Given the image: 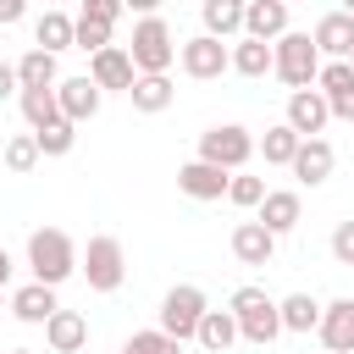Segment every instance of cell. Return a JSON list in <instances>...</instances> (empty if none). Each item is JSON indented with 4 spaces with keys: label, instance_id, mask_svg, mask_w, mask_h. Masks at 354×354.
<instances>
[{
    "label": "cell",
    "instance_id": "obj_1",
    "mask_svg": "<svg viewBox=\"0 0 354 354\" xmlns=\"http://www.w3.org/2000/svg\"><path fill=\"white\" fill-rule=\"evenodd\" d=\"M77 243L61 232V227H33L28 232V271L39 277V282H50V288H61L72 271H77Z\"/></svg>",
    "mask_w": 354,
    "mask_h": 354
},
{
    "label": "cell",
    "instance_id": "obj_2",
    "mask_svg": "<svg viewBox=\"0 0 354 354\" xmlns=\"http://www.w3.org/2000/svg\"><path fill=\"white\" fill-rule=\"evenodd\" d=\"M232 315H238V337L254 343V348H266V343L282 337V304L266 288H238L232 293Z\"/></svg>",
    "mask_w": 354,
    "mask_h": 354
},
{
    "label": "cell",
    "instance_id": "obj_3",
    "mask_svg": "<svg viewBox=\"0 0 354 354\" xmlns=\"http://www.w3.org/2000/svg\"><path fill=\"white\" fill-rule=\"evenodd\" d=\"M271 50H277V77L288 83V88H310L315 77H321V50H315V39L310 33H282V39H271Z\"/></svg>",
    "mask_w": 354,
    "mask_h": 354
},
{
    "label": "cell",
    "instance_id": "obj_4",
    "mask_svg": "<svg viewBox=\"0 0 354 354\" xmlns=\"http://www.w3.org/2000/svg\"><path fill=\"white\" fill-rule=\"evenodd\" d=\"M77 271L88 277V288H94V293H116V288H122V277H127L122 238L94 232V238H88V249H83V260H77Z\"/></svg>",
    "mask_w": 354,
    "mask_h": 354
},
{
    "label": "cell",
    "instance_id": "obj_5",
    "mask_svg": "<svg viewBox=\"0 0 354 354\" xmlns=\"http://www.w3.org/2000/svg\"><path fill=\"white\" fill-rule=\"evenodd\" d=\"M249 155H254V133L238 127V122H216V127L199 133V160H216L227 171H243Z\"/></svg>",
    "mask_w": 354,
    "mask_h": 354
},
{
    "label": "cell",
    "instance_id": "obj_6",
    "mask_svg": "<svg viewBox=\"0 0 354 354\" xmlns=\"http://www.w3.org/2000/svg\"><path fill=\"white\" fill-rule=\"evenodd\" d=\"M205 288H194V282H177V288H166V299H160V332H171L177 343H188L194 332H199V321H205Z\"/></svg>",
    "mask_w": 354,
    "mask_h": 354
},
{
    "label": "cell",
    "instance_id": "obj_7",
    "mask_svg": "<svg viewBox=\"0 0 354 354\" xmlns=\"http://www.w3.org/2000/svg\"><path fill=\"white\" fill-rule=\"evenodd\" d=\"M127 55H133V66H138V72H171V61H177V44H171V28H166V17H144V22L133 28V44H127Z\"/></svg>",
    "mask_w": 354,
    "mask_h": 354
},
{
    "label": "cell",
    "instance_id": "obj_8",
    "mask_svg": "<svg viewBox=\"0 0 354 354\" xmlns=\"http://www.w3.org/2000/svg\"><path fill=\"white\" fill-rule=\"evenodd\" d=\"M177 61H183V72L194 83H210V77L232 72V44H221L216 33H194V39L177 44Z\"/></svg>",
    "mask_w": 354,
    "mask_h": 354
},
{
    "label": "cell",
    "instance_id": "obj_9",
    "mask_svg": "<svg viewBox=\"0 0 354 354\" xmlns=\"http://www.w3.org/2000/svg\"><path fill=\"white\" fill-rule=\"evenodd\" d=\"M299 138H321L326 133V122H332V105H326V94L321 88H293L288 94V116H282Z\"/></svg>",
    "mask_w": 354,
    "mask_h": 354
},
{
    "label": "cell",
    "instance_id": "obj_10",
    "mask_svg": "<svg viewBox=\"0 0 354 354\" xmlns=\"http://www.w3.org/2000/svg\"><path fill=\"white\" fill-rule=\"evenodd\" d=\"M88 77L111 94V88H133V77H138V66H133V55H127V44H105V50H94L88 55Z\"/></svg>",
    "mask_w": 354,
    "mask_h": 354
},
{
    "label": "cell",
    "instance_id": "obj_11",
    "mask_svg": "<svg viewBox=\"0 0 354 354\" xmlns=\"http://www.w3.org/2000/svg\"><path fill=\"white\" fill-rule=\"evenodd\" d=\"M227 183H232V171L227 166H216V160H188V166H177V188L188 194V199H227Z\"/></svg>",
    "mask_w": 354,
    "mask_h": 354
},
{
    "label": "cell",
    "instance_id": "obj_12",
    "mask_svg": "<svg viewBox=\"0 0 354 354\" xmlns=\"http://www.w3.org/2000/svg\"><path fill=\"white\" fill-rule=\"evenodd\" d=\"M315 337L326 343V354H354V299H332L321 304V326Z\"/></svg>",
    "mask_w": 354,
    "mask_h": 354
},
{
    "label": "cell",
    "instance_id": "obj_13",
    "mask_svg": "<svg viewBox=\"0 0 354 354\" xmlns=\"http://www.w3.org/2000/svg\"><path fill=\"white\" fill-rule=\"evenodd\" d=\"M55 100H61V116H66V122H88V116L100 111L105 88L83 72V77H61V83H55Z\"/></svg>",
    "mask_w": 354,
    "mask_h": 354
},
{
    "label": "cell",
    "instance_id": "obj_14",
    "mask_svg": "<svg viewBox=\"0 0 354 354\" xmlns=\"http://www.w3.org/2000/svg\"><path fill=\"white\" fill-rule=\"evenodd\" d=\"M315 88L326 94L332 116L354 122V66H348V61H321V77H315Z\"/></svg>",
    "mask_w": 354,
    "mask_h": 354
},
{
    "label": "cell",
    "instance_id": "obj_15",
    "mask_svg": "<svg viewBox=\"0 0 354 354\" xmlns=\"http://www.w3.org/2000/svg\"><path fill=\"white\" fill-rule=\"evenodd\" d=\"M332 166H337V149H332V144H326V138H304V144H299V155H293V166H288V171H293V177H299V183H304V188H321V183H326V177H332Z\"/></svg>",
    "mask_w": 354,
    "mask_h": 354
},
{
    "label": "cell",
    "instance_id": "obj_16",
    "mask_svg": "<svg viewBox=\"0 0 354 354\" xmlns=\"http://www.w3.org/2000/svg\"><path fill=\"white\" fill-rule=\"evenodd\" d=\"M232 254L243 260V266H271V254H277V232L254 216V221H238L232 227Z\"/></svg>",
    "mask_w": 354,
    "mask_h": 354
},
{
    "label": "cell",
    "instance_id": "obj_17",
    "mask_svg": "<svg viewBox=\"0 0 354 354\" xmlns=\"http://www.w3.org/2000/svg\"><path fill=\"white\" fill-rule=\"evenodd\" d=\"M310 39H315V50H321L326 61H348V55H354V17H348V11H326Z\"/></svg>",
    "mask_w": 354,
    "mask_h": 354
},
{
    "label": "cell",
    "instance_id": "obj_18",
    "mask_svg": "<svg viewBox=\"0 0 354 354\" xmlns=\"http://www.w3.org/2000/svg\"><path fill=\"white\" fill-rule=\"evenodd\" d=\"M260 221L282 238V232H293V227L304 221V199H299L293 188H266V199H260Z\"/></svg>",
    "mask_w": 354,
    "mask_h": 354
},
{
    "label": "cell",
    "instance_id": "obj_19",
    "mask_svg": "<svg viewBox=\"0 0 354 354\" xmlns=\"http://www.w3.org/2000/svg\"><path fill=\"white\" fill-rule=\"evenodd\" d=\"M55 310H61V304H55V288H50V282H39V277H33L28 288H17V293H11V315H17V321H28V326H44Z\"/></svg>",
    "mask_w": 354,
    "mask_h": 354
},
{
    "label": "cell",
    "instance_id": "obj_20",
    "mask_svg": "<svg viewBox=\"0 0 354 354\" xmlns=\"http://www.w3.org/2000/svg\"><path fill=\"white\" fill-rule=\"evenodd\" d=\"M127 100H133V111L160 116V111L177 100V88H171V77H166V72H138V77H133V88H127Z\"/></svg>",
    "mask_w": 354,
    "mask_h": 354
},
{
    "label": "cell",
    "instance_id": "obj_21",
    "mask_svg": "<svg viewBox=\"0 0 354 354\" xmlns=\"http://www.w3.org/2000/svg\"><path fill=\"white\" fill-rule=\"evenodd\" d=\"M271 66H277V50H271V39L238 33V44H232V72H238V77H266Z\"/></svg>",
    "mask_w": 354,
    "mask_h": 354
},
{
    "label": "cell",
    "instance_id": "obj_22",
    "mask_svg": "<svg viewBox=\"0 0 354 354\" xmlns=\"http://www.w3.org/2000/svg\"><path fill=\"white\" fill-rule=\"evenodd\" d=\"M44 343H50L55 354H77V348L88 343V321H83L77 310H55V315L44 321Z\"/></svg>",
    "mask_w": 354,
    "mask_h": 354
},
{
    "label": "cell",
    "instance_id": "obj_23",
    "mask_svg": "<svg viewBox=\"0 0 354 354\" xmlns=\"http://www.w3.org/2000/svg\"><path fill=\"white\" fill-rule=\"evenodd\" d=\"M243 33H254V39H282V33H288V0H249V6H243Z\"/></svg>",
    "mask_w": 354,
    "mask_h": 354
},
{
    "label": "cell",
    "instance_id": "obj_24",
    "mask_svg": "<svg viewBox=\"0 0 354 354\" xmlns=\"http://www.w3.org/2000/svg\"><path fill=\"white\" fill-rule=\"evenodd\" d=\"M194 343H199L205 354H227V348L238 343V315H232V310H205V321H199Z\"/></svg>",
    "mask_w": 354,
    "mask_h": 354
},
{
    "label": "cell",
    "instance_id": "obj_25",
    "mask_svg": "<svg viewBox=\"0 0 354 354\" xmlns=\"http://www.w3.org/2000/svg\"><path fill=\"white\" fill-rule=\"evenodd\" d=\"M72 39H77V17L55 11V6L33 22V44H39V50H55V55H61V50H72Z\"/></svg>",
    "mask_w": 354,
    "mask_h": 354
},
{
    "label": "cell",
    "instance_id": "obj_26",
    "mask_svg": "<svg viewBox=\"0 0 354 354\" xmlns=\"http://www.w3.org/2000/svg\"><path fill=\"white\" fill-rule=\"evenodd\" d=\"M243 6H249V0H199L205 33H216V39H232V33H243Z\"/></svg>",
    "mask_w": 354,
    "mask_h": 354
},
{
    "label": "cell",
    "instance_id": "obj_27",
    "mask_svg": "<svg viewBox=\"0 0 354 354\" xmlns=\"http://www.w3.org/2000/svg\"><path fill=\"white\" fill-rule=\"evenodd\" d=\"M17 105H22V116H28V127L39 133V127H55V122H66L61 116V100H55V88H22L17 94Z\"/></svg>",
    "mask_w": 354,
    "mask_h": 354
},
{
    "label": "cell",
    "instance_id": "obj_28",
    "mask_svg": "<svg viewBox=\"0 0 354 354\" xmlns=\"http://www.w3.org/2000/svg\"><path fill=\"white\" fill-rule=\"evenodd\" d=\"M17 77H22V88H55L61 83V72H55V50H28L22 61H17Z\"/></svg>",
    "mask_w": 354,
    "mask_h": 354
},
{
    "label": "cell",
    "instance_id": "obj_29",
    "mask_svg": "<svg viewBox=\"0 0 354 354\" xmlns=\"http://www.w3.org/2000/svg\"><path fill=\"white\" fill-rule=\"evenodd\" d=\"M299 144H304V138H299L288 122H277V127H266V138H254V149L266 155V166H293Z\"/></svg>",
    "mask_w": 354,
    "mask_h": 354
},
{
    "label": "cell",
    "instance_id": "obj_30",
    "mask_svg": "<svg viewBox=\"0 0 354 354\" xmlns=\"http://www.w3.org/2000/svg\"><path fill=\"white\" fill-rule=\"evenodd\" d=\"M277 304H282V332H315L321 326V304L310 293H288Z\"/></svg>",
    "mask_w": 354,
    "mask_h": 354
},
{
    "label": "cell",
    "instance_id": "obj_31",
    "mask_svg": "<svg viewBox=\"0 0 354 354\" xmlns=\"http://www.w3.org/2000/svg\"><path fill=\"white\" fill-rule=\"evenodd\" d=\"M111 28L116 22H105V17H94V11H77V39H72V50H105L111 44Z\"/></svg>",
    "mask_w": 354,
    "mask_h": 354
},
{
    "label": "cell",
    "instance_id": "obj_32",
    "mask_svg": "<svg viewBox=\"0 0 354 354\" xmlns=\"http://www.w3.org/2000/svg\"><path fill=\"white\" fill-rule=\"evenodd\" d=\"M33 166H39V138H33V133H17V138H6V171L28 177Z\"/></svg>",
    "mask_w": 354,
    "mask_h": 354
},
{
    "label": "cell",
    "instance_id": "obj_33",
    "mask_svg": "<svg viewBox=\"0 0 354 354\" xmlns=\"http://www.w3.org/2000/svg\"><path fill=\"white\" fill-rule=\"evenodd\" d=\"M122 354H183V343H177L171 332L149 326V332H133V337L122 343Z\"/></svg>",
    "mask_w": 354,
    "mask_h": 354
},
{
    "label": "cell",
    "instance_id": "obj_34",
    "mask_svg": "<svg viewBox=\"0 0 354 354\" xmlns=\"http://www.w3.org/2000/svg\"><path fill=\"white\" fill-rule=\"evenodd\" d=\"M33 138H39V155H72V144H77V122H55V127H39Z\"/></svg>",
    "mask_w": 354,
    "mask_h": 354
},
{
    "label": "cell",
    "instance_id": "obj_35",
    "mask_svg": "<svg viewBox=\"0 0 354 354\" xmlns=\"http://www.w3.org/2000/svg\"><path fill=\"white\" fill-rule=\"evenodd\" d=\"M227 199H232L238 210H260V199H266V177H243V171H232Z\"/></svg>",
    "mask_w": 354,
    "mask_h": 354
},
{
    "label": "cell",
    "instance_id": "obj_36",
    "mask_svg": "<svg viewBox=\"0 0 354 354\" xmlns=\"http://www.w3.org/2000/svg\"><path fill=\"white\" fill-rule=\"evenodd\" d=\"M332 260L337 266H354V221H337L332 227Z\"/></svg>",
    "mask_w": 354,
    "mask_h": 354
},
{
    "label": "cell",
    "instance_id": "obj_37",
    "mask_svg": "<svg viewBox=\"0 0 354 354\" xmlns=\"http://www.w3.org/2000/svg\"><path fill=\"white\" fill-rule=\"evenodd\" d=\"M11 94H22V77H17V66L0 61V100H11Z\"/></svg>",
    "mask_w": 354,
    "mask_h": 354
},
{
    "label": "cell",
    "instance_id": "obj_38",
    "mask_svg": "<svg viewBox=\"0 0 354 354\" xmlns=\"http://www.w3.org/2000/svg\"><path fill=\"white\" fill-rule=\"evenodd\" d=\"M22 11H28V0H0V28L22 22Z\"/></svg>",
    "mask_w": 354,
    "mask_h": 354
},
{
    "label": "cell",
    "instance_id": "obj_39",
    "mask_svg": "<svg viewBox=\"0 0 354 354\" xmlns=\"http://www.w3.org/2000/svg\"><path fill=\"white\" fill-rule=\"evenodd\" d=\"M122 6H127V11H144V17H155L166 0H122Z\"/></svg>",
    "mask_w": 354,
    "mask_h": 354
},
{
    "label": "cell",
    "instance_id": "obj_40",
    "mask_svg": "<svg viewBox=\"0 0 354 354\" xmlns=\"http://www.w3.org/2000/svg\"><path fill=\"white\" fill-rule=\"evenodd\" d=\"M11 282V254H6V243H0V288Z\"/></svg>",
    "mask_w": 354,
    "mask_h": 354
},
{
    "label": "cell",
    "instance_id": "obj_41",
    "mask_svg": "<svg viewBox=\"0 0 354 354\" xmlns=\"http://www.w3.org/2000/svg\"><path fill=\"white\" fill-rule=\"evenodd\" d=\"M6 304H11V299H6V288H0V310H6Z\"/></svg>",
    "mask_w": 354,
    "mask_h": 354
},
{
    "label": "cell",
    "instance_id": "obj_42",
    "mask_svg": "<svg viewBox=\"0 0 354 354\" xmlns=\"http://www.w3.org/2000/svg\"><path fill=\"white\" fill-rule=\"evenodd\" d=\"M343 11H348V17H354V0H343Z\"/></svg>",
    "mask_w": 354,
    "mask_h": 354
},
{
    "label": "cell",
    "instance_id": "obj_43",
    "mask_svg": "<svg viewBox=\"0 0 354 354\" xmlns=\"http://www.w3.org/2000/svg\"><path fill=\"white\" fill-rule=\"evenodd\" d=\"M0 166H6V138H0Z\"/></svg>",
    "mask_w": 354,
    "mask_h": 354
},
{
    "label": "cell",
    "instance_id": "obj_44",
    "mask_svg": "<svg viewBox=\"0 0 354 354\" xmlns=\"http://www.w3.org/2000/svg\"><path fill=\"white\" fill-rule=\"evenodd\" d=\"M11 354H33V348H11Z\"/></svg>",
    "mask_w": 354,
    "mask_h": 354
},
{
    "label": "cell",
    "instance_id": "obj_45",
    "mask_svg": "<svg viewBox=\"0 0 354 354\" xmlns=\"http://www.w3.org/2000/svg\"><path fill=\"white\" fill-rule=\"evenodd\" d=\"M348 66H354V55H348Z\"/></svg>",
    "mask_w": 354,
    "mask_h": 354
},
{
    "label": "cell",
    "instance_id": "obj_46",
    "mask_svg": "<svg viewBox=\"0 0 354 354\" xmlns=\"http://www.w3.org/2000/svg\"><path fill=\"white\" fill-rule=\"evenodd\" d=\"M50 6H61V0H50Z\"/></svg>",
    "mask_w": 354,
    "mask_h": 354
}]
</instances>
